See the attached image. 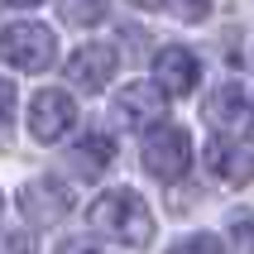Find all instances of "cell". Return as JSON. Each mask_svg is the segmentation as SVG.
<instances>
[{
    "instance_id": "1",
    "label": "cell",
    "mask_w": 254,
    "mask_h": 254,
    "mask_svg": "<svg viewBox=\"0 0 254 254\" xmlns=\"http://www.w3.org/2000/svg\"><path fill=\"white\" fill-rule=\"evenodd\" d=\"M91 230L101 235H111L115 245H125V250H144V245L154 240V211L144 206V197L134 187H111V192H101L91 201V211H86Z\"/></svg>"
},
{
    "instance_id": "2",
    "label": "cell",
    "mask_w": 254,
    "mask_h": 254,
    "mask_svg": "<svg viewBox=\"0 0 254 254\" xmlns=\"http://www.w3.org/2000/svg\"><path fill=\"white\" fill-rule=\"evenodd\" d=\"M0 58L14 72H43V67H53V58H58V34L48 24H39V19L5 24L0 29Z\"/></svg>"
},
{
    "instance_id": "3",
    "label": "cell",
    "mask_w": 254,
    "mask_h": 254,
    "mask_svg": "<svg viewBox=\"0 0 254 254\" xmlns=\"http://www.w3.org/2000/svg\"><path fill=\"white\" fill-rule=\"evenodd\" d=\"M144 168H149V178H158V183H178L187 168H192V134H187L183 125H173V120H163V125H154L149 134H144Z\"/></svg>"
},
{
    "instance_id": "4",
    "label": "cell",
    "mask_w": 254,
    "mask_h": 254,
    "mask_svg": "<svg viewBox=\"0 0 254 254\" xmlns=\"http://www.w3.org/2000/svg\"><path fill=\"white\" fill-rule=\"evenodd\" d=\"M72 125H77L72 96L63 91V86H43L39 96H34V106H29V134H34L39 144H58Z\"/></svg>"
},
{
    "instance_id": "5",
    "label": "cell",
    "mask_w": 254,
    "mask_h": 254,
    "mask_svg": "<svg viewBox=\"0 0 254 254\" xmlns=\"http://www.w3.org/2000/svg\"><path fill=\"white\" fill-rule=\"evenodd\" d=\"M14 206H19V216H24L29 226H53V221H63L72 211V192L58 178H34V183L19 187Z\"/></svg>"
},
{
    "instance_id": "6",
    "label": "cell",
    "mask_w": 254,
    "mask_h": 254,
    "mask_svg": "<svg viewBox=\"0 0 254 254\" xmlns=\"http://www.w3.org/2000/svg\"><path fill=\"white\" fill-rule=\"evenodd\" d=\"M201 158H206V168H211L221 183H235V187L254 183V139H250V134H226V139H211Z\"/></svg>"
},
{
    "instance_id": "7",
    "label": "cell",
    "mask_w": 254,
    "mask_h": 254,
    "mask_svg": "<svg viewBox=\"0 0 254 254\" xmlns=\"http://www.w3.org/2000/svg\"><path fill=\"white\" fill-rule=\"evenodd\" d=\"M201 77V63L192 48H183V43H168V48H158L154 53V82L163 96H187L192 86H197Z\"/></svg>"
},
{
    "instance_id": "8",
    "label": "cell",
    "mask_w": 254,
    "mask_h": 254,
    "mask_svg": "<svg viewBox=\"0 0 254 254\" xmlns=\"http://www.w3.org/2000/svg\"><path fill=\"white\" fill-rule=\"evenodd\" d=\"M115 67H120V53H115L111 43H82L67 58V82L82 86V91H101L115 77Z\"/></svg>"
},
{
    "instance_id": "9",
    "label": "cell",
    "mask_w": 254,
    "mask_h": 254,
    "mask_svg": "<svg viewBox=\"0 0 254 254\" xmlns=\"http://www.w3.org/2000/svg\"><path fill=\"white\" fill-rule=\"evenodd\" d=\"M163 106H168V96H163L154 82H125L115 91V115L125 120V129L158 125V120H163Z\"/></svg>"
},
{
    "instance_id": "10",
    "label": "cell",
    "mask_w": 254,
    "mask_h": 254,
    "mask_svg": "<svg viewBox=\"0 0 254 254\" xmlns=\"http://www.w3.org/2000/svg\"><path fill=\"white\" fill-rule=\"evenodd\" d=\"M111 158H115V139L101 134V129H91L86 139H77L67 149V168L77 173V178H101V173L111 168Z\"/></svg>"
},
{
    "instance_id": "11",
    "label": "cell",
    "mask_w": 254,
    "mask_h": 254,
    "mask_svg": "<svg viewBox=\"0 0 254 254\" xmlns=\"http://www.w3.org/2000/svg\"><path fill=\"white\" fill-rule=\"evenodd\" d=\"M245 111H250V106H245V91H240V82H221L211 91V96L201 101V115H206V120H211L216 129H235L245 120Z\"/></svg>"
},
{
    "instance_id": "12",
    "label": "cell",
    "mask_w": 254,
    "mask_h": 254,
    "mask_svg": "<svg viewBox=\"0 0 254 254\" xmlns=\"http://www.w3.org/2000/svg\"><path fill=\"white\" fill-rule=\"evenodd\" d=\"M226 235H230V254H254V211H230Z\"/></svg>"
},
{
    "instance_id": "13",
    "label": "cell",
    "mask_w": 254,
    "mask_h": 254,
    "mask_svg": "<svg viewBox=\"0 0 254 254\" xmlns=\"http://www.w3.org/2000/svg\"><path fill=\"white\" fill-rule=\"evenodd\" d=\"M168 254H221V240H216V235H187V240H178Z\"/></svg>"
},
{
    "instance_id": "14",
    "label": "cell",
    "mask_w": 254,
    "mask_h": 254,
    "mask_svg": "<svg viewBox=\"0 0 254 254\" xmlns=\"http://www.w3.org/2000/svg\"><path fill=\"white\" fill-rule=\"evenodd\" d=\"M206 5H211V0H183V5H178V14H183L187 24H197V19H206Z\"/></svg>"
},
{
    "instance_id": "15",
    "label": "cell",
    "mask_w": 254,
    "mask_h": 254,
    "mask_svg": "<svg viewBox=\"0 0 254 254\" xmlns=\"http://www.w3.org/2000/svg\"><path fill=\"white\" fill-rule=\"evenodd\" d=\"M10 115H14V86L5 82V77H0V125H5Z\"/></svg>"
},
{
    "instance_id": "16",
    "label": "cell",
    "mask_w": 254,
    "mask_h": 254,
    "mask_svg": "<svg viewBox=\"0 0 254 254\" xmlns=\"http://www.w3.org/2000/svg\"><path fill=\"white\" fill-rule=\"evenodd\" d=\"M53 254H96V245H91V240H63Z\"/></svg>"
},
{
    "instance_id": "17",
    "label": "cell",
    "mask_w": 254,
    "mask_h": 254,
    "mask_svg": "<svg viewBox=\"0 0 254 254\" xmlns=\"http://www.w3.org/2000/svg\"><path fill=\"white\" fill-rule=\"evenodd\" d=\"M129 5H139V10H158L163 0H129Z\"/></svg>"
},
{
    "instance_id": "18",
    "label": "cell",
    "mask_w": 254,
    "mask_h": 254,
    "mask_svg": "<svg viewBox=\"0 0 254 254\" xmlns=\"http://www.w3.org/2000/svg\"><path fill=\"white\" fill-rule=\"evenodd\" d=\"M5 5H39V0H5Z\"/></svg>"
},
{
    "instance_id": "19",
    "label": "cell",
    "mask_w": 254,
    "mask_h": 254,
    "mask_svg": "<svg viewBox=\"0 0 254 254\" xmlns=\"http://www.w3.org/2000/svg\"><path fill=\"white\" fill-rule=\"evenodd\" d=\"M0 211H5V197H0Z\"/></svg>"
}]
</instances>
